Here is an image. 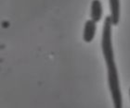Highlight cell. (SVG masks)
Returning a JSON list of instances; mask_svg holds the SVG:
<instances>
[{"instance_id": "obj_3", "label": "cell", "mask_w": 130, "mask_h": 108, "mask_svg": "<svg viewBox=\"0 0 130 108\" xmlns=\"http://www.w3.org/2000/svg\"><path fill=\"white\" fill-rule=\"evenodd\" d=\"M112 25H117L120 19V0H109Z\"/></svg>"}, {"instance_id": "obj_5", "label": "cell", "mask_w": 130, "mask_h": 108, "mask_svg": "<svg viewBox=\"0 0 130 108\" xmlns=\"http://www.w3.org/2000/svg\"><path fill=\"white\" fill-rule=\"evenodd\" d=\"M129 94H130V89H129Z\"/></svg>"}, {"instance_id": "obj_4", "label": "cell", "mask_w": 130, "mask_h": 108, "mask_svg": "<svg viewBox=\"0 0 130 108\" xmlns=\"http://www.w3.org/2000/svg\"><path fill=\"white\" fill-rule=\"evenodd\" d=\"M91 19L99 22L102 18V4L100 0H93L91 3Z\"/></svg>"}, {"instance_id": "obj_1", "label": "cell", "mask_w": 130, "mask_h": 108, "mask_svg": "<svg viewBox=\"0 0 130 108\" xmlns=\"http://www.w3.org/2000/svg\"><path fill=\"white\" fill-rule=\"evenodd\" d=\"M111 16H107L104 20L101 39V48L106 62L108 71V84L111 92V98L115 108H121L123 105L122 92L120 89L119 77L117 72V67L114 61V54L112 43H111Z\"/></svg>"}, {"instance_id": "obj_2", "label": "cell", "mask_w": 130, "mask_h": 108, "mask_svg": "<svg viewBox=\"0 0 130 108\" xmlns=\"http://www.w3.org/2000/svg\"><path fill=\"white\" fill-rule=\"evenodd\" d=\"M97 22H95L92 19L87 20L85 23L84 28V34H83V39L86 43H91L95 37L96 30H97Z\"/></svg>"}]
</instances>
